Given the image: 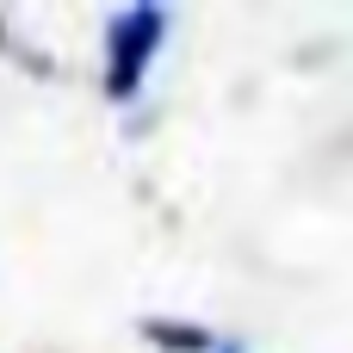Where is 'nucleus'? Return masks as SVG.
<instances>
[{"mask_svg":"<svg viewBox=\"0 0 353 353\" xmlns=\"http://www.w3.org/2000/svg\"><path fill=\"white\" fill-rule=\"evenodd\" d=\"M161 37H168V6H130L105 25V99H118V105L137 99Z\"/></svg>","mask_w":353,"mask_h":353,"instance_id":"1","label":"nucleus"},{"mask_svg":"<svg viewBox=\"0 0 353 353\" xmlns=\"http://www.w3.org/2000/svg\"><path fill=\"white\" fill-rule=\"evenodd\" d=\"M143 335H149L161 353H217L211 329H199V323H168V316H149V323H143Z\"/></svg>","mask_w":353,"mask_h":353,"instance_id":"2","label":"nucleus"},{"mask_svg":"<svg viewBox=\"0 0 353 353\" xmlns=\"http://www.w3.org/2000/svg\"><path fill=\"white\" fill-rule=\"evenodd\" d=\"M217 353H248V347L242 341H217Z\"/></svg>","mask_w":353,"mask_h":353,"instance_id":"3","label":"nucleus"}]
</instances>
